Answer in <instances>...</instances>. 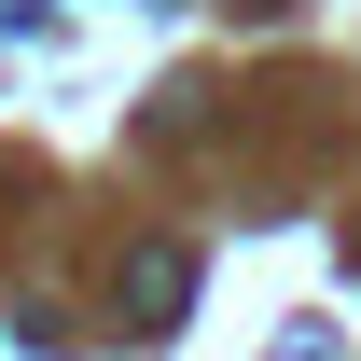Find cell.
Instances as JSON below:
<instances>
[{
    "mask_svg": "<svg viewBox=\"0 0 361 361\" xmlns=\"http://www.w3.org/2000/svg\"><path fill=\"white\" fill-rule=\"evenodd\" d=\"M180 306H195V236H139L111 264V319L126 334H180Z\"/></svg>",
    "mask_w": 361,
    "mask_h": 361,
    "instance_id": "cell-1",
    "label": "cell"
},
{
    "mask_svg": "<svg viewBox=\"0 0 361 361\" xmlns=\"http://www.w3.org/2000/svg\"><path fill=\"white\" fill-rule=\"evenodd\" d=\"M14 348H28V361H70V348H84V319H56V306H14Z\"/></svg>",
    "mask_w": 361,
    "mask_h": 361,
    "instance_id": "cell-2",
    "label": "cell"
},
{
    "mask_svg": "<svg viewBox=\"0 0 361 361\" xmlns=\"http://www.w3.org/2000/svg\"><path fill=\"white\" fill-rule=\"evenodd\" d=\"M278 361H334V319H306V334H292V348H278Z\"/></svg>",
    "mask_w": 361,
    "mask_h": 361,
    "instance_id": "cell-3",
    "label": "cell"
},
{
    "mask_svg": "<svg viewBox=\"0 0 361 361\" xmlns=\"http://www.w3.org/2000/svg\"><path fill=\"white\" fill-rule=\"evenodd\" d=\"M348 278H361V223H348Z\"/></svg>",
    "mask_w": 361,
    "mask_h": 361,
    "instance_id": "cell-4",
    "label": "cell"
}]
</instances>
